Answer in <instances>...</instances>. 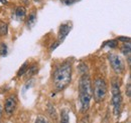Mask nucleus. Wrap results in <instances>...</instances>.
I'll return each instance as SVG.
<instances>
[{
  "label": "nucleus",
  "mask_w": 131,
  "mask_h": 123,
  "mask_svg": "<svg viewBox=\"0 0 131 123\" xmlns=\"http://www.w3.org/2000/svg\"><path fill=\"white\" fill-rule=\"evenodd\" d=\"M72 81V64L70 62H65L61 64L53 73V86L57 91H62L68 87Z\"/></svg>",
  "instance_id": "nucleus-1"
},
{
  "label": "nucleus",
  "mask_w": 131,
  "mask_h": 123,
  "mask_svg": "<svg viewBox=\"0 0 131 123\" xmlns=\"http://www.w3.org/2000/svg\"><path fill=\"white\" fill-rule=\"evenodd\" d=\"M79 96H80V102H81V109L82 112L88 111L90 108L91 99L93 96V87L91 78L88 73L83 74L80 78L79 82Z\"/></svg>",
  "instance_id": "nucleus-2"
},
{
  "label": "nucleus",
  "mask_w": 131,
  "mask_h": 123,
  "mask_svg": "<svg viewBox=\"0 0 131 123\" xmlns=\"http://www.w3.org/2000/svg\"><path fill=\"white\" fill-rule=\"evenodd\" d=\"M111 93H112V105H113V112L117 117L121 111V104H122V96L120 92V85L117 79H113L111 83Z\"/></svg>",
  "instance_id": "nucleus-3"
},
{
  "label": "nucleus",
  "mask_w": 131,
  "mask_h": 123,
  "mask_svg": "<svg viewBox=\"0 0 131 123\" xmlns=\"http://www.w3.org/2000/svg\"><path fill=\"white\" fill-rule=\"evenodd\" d=\"M107 95V84L103 78H97L94 81L93 96L96 102H102Z\"/></svg>",
  "instance_id": "nucleus-4"
},
{
  "label": "nucleus",
  "mask_w": 131,
  "mask_h": 123,
  "mask_svg": "<svg viewBox=\"0 0 131 123\" xmlns=\"http://www.w3.org/2000/svg\"><path fill=\"white\" fill-rule=\"evenodd\" d=\"M108 60L111 64V67L112 69L115 71V73L117 74H122L125 70V64L123 59L118 55V54H115V53H110L108 55Z\"/></svg>",
  "instance_id": "nucleus-5"
},
{
  "label": "nucleus",
  "mask_w": 131,
  "mask_h": 123,
  "mask_svg": "<svg viewBox=\"0 0 131 123\" xmlns=\"http://www.w3.org/2000/svg\"><path fill=\"white\" fill-rule=\"evenodd\" d=\"M72 27H73V25H72L71 22L70 23H63V24H61V26L59 28V33H58V41L60 43L63 42L65 40L66 37L69 35L70 31L72 30Z\"/></svg>",
  "instance_id": "nucleus-6"
},
{
  "label": "nucleus",
  "mask_w": 131,
  "mask_h": 123,
  "mask_svg": "<svg viewBox=\"0 0 131 123\" xmlns=\"http://www.w3.org/2000/svg\"><path fill=\"white\" fill-rule=\"evenodd\" d=\"M17 100L15 96H9L5 100V105H4V110L7 114H12L16 108Z\"/></svg>",
  "instance_id": "nucleus-7"
},
{
  "label": "nucleus",
  "mask_w": 131,
  "mask_h": 123,
  "mask_svg": "<svg viewBox=\"0 0 131 123\" xmlns=\"http://www.w3.org/2000/svg\"><path fill=\"white\" fill-rule=\"evenodd\" d=\"M121 52L127 57V63H128V65H130L131 64V46H130V42H125L122 47H121Z\"/></svg>",
  "instance_id": "nucleus-8"
},
{
  "label": "nucleus",
  "mask_w": 131,
  "mask_h": 123,
  "mask_svg": "<svg viewBox=\"0 0 131 123\" xmlns=\"http://www.w3.org/2000/svg\"><path fill=\"white\" fill-rule=\"evenodd\" d=\"M26 14V10L24 7L22 6H18L15 8V12H14V15L17 20H22L24 18V16Z\"/></svg>",
  "instance_id": "nucleus-9"
},
{
  "label": "nucleus",
  "mask_w": 131,
  "mask_h": 123,
  "mask_svg": "<svg viewBox=\"0 0 131 123\" xmlns=\"http://www.w3.org/2000/svg\"><path fill=\"white\" fill-rule=\"evenodd\" d=\"M36 20H37V16H36V13L35 12H32L29 14V17L27 19V22H26V25H27V28H32L33 26L35 25L36 23Z\"/></svg>",
  "instance_id": "nucleus-10"
},
{
  "label": "nucleus",
  "mask_w": 131,
  "mask_h": 123,
  "mask_svg": "<svg viewBox=\"0 0 131 123\" xmlns=\"http://www.w3.org/2000/svg\"><path fill=\"white\" fill-rule=\"evenodd\" d=\"M70 122V116H69V112L64 109L61 112V121L60 123H69Z\"/></svg>",
  "instance_id": "nucleus-11"
},
{
  "label": "nucleus",
  "mask_w": 131,
  "mask_h": 123,
  "mask_svg": "<svg viewBox=\"0 0 131 123\" xmlns=\"http://www.w3.org/2000/svg\"><path fill=\"white\" fill-rule=\"evenodd\" d=\"M27 69H28V62L25 61L22 64V66L19 68V70H18V72H17V76L20 77V76H22V75H24V74L26 73Z\"/></svg>",
  "instance_id": "nucleus-12"
},
{
  "label": "nucleus",
  "mask_w": 131,
  "mask_h": 123,
  "mask_svg": "<svg viewBox=\"0 0 131 123\" xmlns=\"http://www.w3.org/2000/svg\"><path fill=\"white\" fill-rule=\"evenodd\" d=\"M8 25L5 22H0V36H4L7 34Z\"/></svg>",
  "instance_id": "nucleus-13"
},
{
  "label": "nucleus",
  "mask_w": 131,
  "mask_h": 123,
  "mask_svg": "<svg viewBox=\"0 0 131 123\" xmlns=\"http://www.w3.org/2000/svg\"><path fill=\"white\" fill-rule=\"evenodd\" d=\"M37 70H38V68H37V66L36 65H32L31 67H29L28 69H27V71H26V76L27 77H31L32 75H34L36 72H37Z\"/></svg>",
  "instance_id": "nucleus-14"
},
{
  "label": "nucleus",
  "mask_w": 131,
  "mask_h": 123,
  "mask_svg": "<svg viewBox=\"0 0 131 123\" xmlns=\"http://www.w3.org/2000/svg\"><path fill=\"white\" fill-rule=\"evenodd\" d=\"M118 45V43H117V40H115V39H112V40H109V41H107V42H105L104 44H103V47L104 46H107L109 47V48H116Z\"/></svg>",
  "instance_id": "nucleus-15"
},
{
  "label": "nucleus",
  "mask_w": 131,
  "mask_h": 123,
  "mask_svg": "<svg viewBox=\"0 0 131 123\" xmlns=\"http://www.w3.org/2000/svg\"><path fill=\"white\" fill-rule=\"evenodd\" d=\"M48 111H49V113L50 114V117L51 118H57V111H56V108L53 107L52 105H50L49 104V106H48Z\"/></svg>",
  "instance_id": "nucleus-16"
},
{
  "label": "nucleus",
  "mask_w": 131,
  "mask_h": 123,
  "mask_svg": "<svg viewBox=\"0 0 131 123\" xmlns=\"http://www.w3.org/2000/svg\"><path fill=\"white\" fill-rule=\"evenodd\" d=\"M7 54V45L4 42L0 43V55L1 56H5Z\"/></svg>",
  "instance_id": "nucleus-17"
},
{
  "label": "nucleus",
  "mask_w": 131,
  "mask_h": 123,
  "mask_svg": "<svg viewBox=\"0 0 131 123\" xmlns=\"http://www.w3.org/2000/svg\"><path fill=\"white\" fill-rule=\"evenodd\" d=\"M80 0H61V2L62 3H64L65 5H73V4H75V3H77V2H79Z\"/></svg>",
  "instance_id": "nucleus-18"
},
{
  "label": "nucleus",
  "mask_w": 131,
  "mask_h": 123,
  "mask_svg": "<svg viewBox=\"0 0 131 123\" xmlns=\"http://www.w3.org/2000/svg\"><path fill=\"white\" fill-rule=\"evenodd\" d=\"M126 96L127 97H131V83L130 81H128L127 83V86H126Z\"/></svg>",
  "instance_id": "nucleus-19"
},
{
  "label": "nucleus",
  "mask_w": 131,
  "mask_h": 123,
  "mask_svg": "<svg viewBox=\"0 0 131 123\" xmlns=\"http://www.w3.org/2000/svg\"><path fill=\"white\" fill-rule=\"evenodd\" d=\"M35 123H49L43 116H38L37 118H36V120H35Z\"/></svg>",
  "instance_id": "nucleus-20"
},
{
  "label": "nucleus",
  "mask_w": 131,
  "mask_h": 123,
  "mask_svg": "<svg viewBox=\"0 0 131 123\" xmlns=\"http://www.w3.org/2000/svg\"><path fill=\"white\" fill-rule=\"evenodd\" d=\"M117 40H120V41H123V42H130L129 37H118Z\"/></svg>",
  "instance_id": "nucleus-21"
},
{
  "label": "nucleus",
  "mask_w": 131,
  "mask_h": 123,
  "mask_svg": "<svg viewBox=\"0 0 131 123\" xmlns=\"http://www.w3.org/2000/svg\"><path fill=\"white\" fill-rule=\"evenodd\" d=\"M60 44H61V43H60L59 41H58V42H56L54 44H52V45H51V47H50V51H52V50H54V49H56L57 47L59 46Z\"/></svg>",
  "instance_id": "nucleus-22"
},
{
  "label": "nucleus",
  "mask_w": 131,
  "mask_h": 123,
  "mask_svg": "<svg viewBox=\"0 0 131 123\" xmlns=\"http://www.w3.org/2000/svg\"><path fill=\"white\" fill-rule=\"evenodd\" d=\"M2 113H3V108L0 105V122H1V118H2Z\"/></svg>",
  "instance_id": "nucleus-23"
},
{
  "label": "nucleus",
  "mask_w": 131,
  "mask_h": 123,
  "mask_svg": "<svg viewBox=\"0 0 131 123\" xmlns=\"http://www.w3.org/2000/svg\"><path fill=\"white\" fill-rule=\"evenodd\" d=\"M0 2H1L2 4H6V3H7V1H6V0H0Z\"/></svg>",
  "instance_id": "nucleus-24"
},
{
  "label": "nucleus",
  "mask_w": 131,
  "mask_h": 123,
  "mask_svg": "<svg viewBox=\"0 0 131 123\" xmlns=\"http://www.w3.org/2000/svg\"><path fill=\"white\" fill-rule=\"evenodd\" d=\"M34 1H35V2H40L41 0H34Z\"/></svg>",
  "instance_id": "nucleus-25"
}]
</instances>
